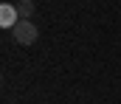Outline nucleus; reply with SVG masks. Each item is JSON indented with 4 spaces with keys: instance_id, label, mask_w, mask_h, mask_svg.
<instances>
[{
    "instance_id": "obj_1",
    "label": "nucleus",
    "mask_w": 121,
    "mask_h": 104,
    "mask_svg": "<svg viewBox=\"0 0 121 104\" xmlns=\"http://www.w3.org/2000/svg\"><path fill=\"white\" fill-rule=\"evenodd\" d=\"M11 34H14V42H17V45L28 48V45H34V42L39 39V28H37L31 20H20V23L11 28Z\"/></svg>"
},
{
    "instance_id": "obj_2",
    "label": "nucleus",
    "mask_w": 121,
    "mask_h": 104,
    "mask_svg": "<svg viewBox=\"0 0 121 104\" xmlns=\"http://www.w3.org/2000/svg\"><path fill=\"white\" fill-rule=\"evenodd\" d=\"M20 23V14H17V6H11V3H0V25L3 28H14Z\"/></svg>"
},
{
    "instance_id": "obj_3",
    "label": "nucleus",
    "mask_w": 121,
    "mask_h": 104,
    "mask_svg": "<svg viewBox=\"0 0 121 104\" xmlns=\"http://www.w3.org/2000/svg\"><path fill=\"white\" fill-rule=\"evenodd\" d=\"M17 14H20V20H31V14H34V0H17Z\"/></svg>"
}]
</instances>
